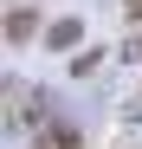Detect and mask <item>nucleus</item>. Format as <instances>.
Listing matches in <instances>:
<instances>
[{"label":"nucleus","instance_id":"obj_1","mask_svg":"<svg viewBox=\"0 0 142 149\" xmlns=\"http://www.w3.org/2000/svg\"><path fill=\"white\" fill-rule=\"evenodd\" d=\"M32 33H39V13H32V7H13V13H7V39L19 45V39H32Z\"/></svg>","mask_w":142,"mask_h":149},{"label":"nucleus","instance_id":"obj_3","mask_svg":"<svg viewBox=\"0 0 142 149\" xmlns=\"http://www.w3.org/2000/svg\"><path fill=\"white\" fill-rule=\"evenodd\" d=\"M39 149H78V130H45Z\"/></svg>","mask_w":142,"mask_h":149},{"label":"nucleus","instance_id":"obj_2","mask_svg":"<svg viewBox=\"0 0 142 149\" xmlns=\"http://www.w3.org/2000/svg\"><path fill=\"white\" fill-rule=\"evenodd\" d=\"M45 39H52V45H78V19H58V26L45 33Z\"/></svg>","mask_w":142,"mask_h":149},{"label":"nucleus","instance_id":"obj_4","mask_svg":"<svg viewBox=\"0 0 142 149\" xmlns=\"http://www.w3.org/2000/svg\"><path fill=\"white\" fill-rule=\"evenodd\" d=\"M129 19H142V0H129Z\"/></svg>","mask_w":142,"mask_h":149}]
</instances>
